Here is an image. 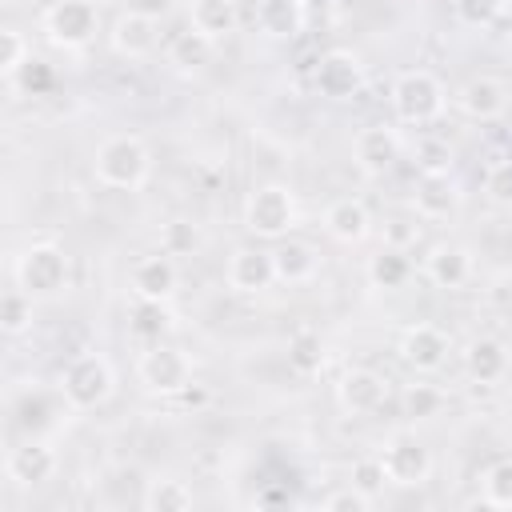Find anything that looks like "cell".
Listing matches in <instances>:
<instances>
[{"label":"cell","mask_w":512,"mask_h":512,"mask_svg":"<svg viewBox=\"0 0 512 512\" xmlns=\"http://www.w3.org/2000/svg\"><path fill=\"white\" fill-rule=\"evenodd\" d=\"M92 168H96V180H100V184L120 188V192H132V188H140V184L148 180L152 156H148V148H144L140 136L116 132V136H108V140L96 148Z\"/></svg>","instance_id":"6da1fadb"},{"label":"cell","mask_w":512,"mask_h":512,"mask_svg":"<svg viewBox=\"0 0 512 512\" xmlns=\"http://www.w3.org/2000/svg\"><path fill=\"white\" fill-rule=\"evenodd\" d=\"M244 228L260 240H284L296 228V200L284 184H260L244 200Z\"/></svg>","instance_id":"7a4b0ae2"},{"label":"cell","mask_w":512,"mask_h":512,"mask_svg":"<svg viewBox=\"0 0 512 512\" xmlns=\"http://www.w3.org/2000/svg\"><path fill=\"white\" fill-rule=\"evenodd\" d=\"M116 388V372L100 352H80L60 376V392L72 408H100Z\"/></svg>","instance_id":"3957f363"},{"label":"cell","mask_w":512,"mask_h":512,"mask_svg":"<svg viewBox=\"0 0 512 512\" xmlns=\"http://www.w3.org/2000/svg\"><path fill=\"white\" fill-rule=\"evenodd\" d=\"M392 108L404 124H432L444 112V84L424 68L400 72L392 84Z\"/></svg>","instance_id":"277c9868"},{"label":"cell","mask_w":512,"mask_h":512,"mask_svg":"<svg viewBox=\"0 0 512 512\" xmlns=\"http://www.w3.org/2000/svg\"><path fill=\"white\" fill-rule=\"evenodd\" d=\"M16 284L32 296H56L68 288V256L60 244L52 240H40L32 248L20 252L16 260Z\"/></svg>","instance_id":"5b68a950"},{"label":"cell","mask_w":512,"mask_h":512,"mask_svg":"<svg viewBox=\"0 0 512 512\" xmlns=\"http://www.w3.org/2000/svg\"><path fill=\"white\" fill-rule=\"evenodd\" d=\"M380 464L388 472V484L396 488H420L432 476V452L416 432H392L384 440Z\"/></svg>","instance_id":"8992f818"},{"label":"cell","mask_w":512,"mask_h":512,"mask_svg":"<svg viewBox=\"0 0 512 512\" xmlns=\"http://www.w3.org/2000/svg\"><path fill=\"white\" fill-rule=\"evenodd\" d=\"M136 376H140V384H144L148 392H156V396H180V392L192 384V364H188V356H184L180 348L156 340V344L140 356Z\"/></svg>","instance_id":"52a82bcc"},{"label":"cell","mask_w":512,"mask_h":512,"mask_svg":"<svg viewBox=\"0 0 512 512\" xmlns=\"http://www.w3.org/2000/svg\"><path fill=\"white\" fill-rule=\"evenodd\" d=\"M96 12L92 0H56L44 12V32L56 48H84L96 36Z\"/></svg>","instance_id":"ba28073f"},{"label":"cell","mask_w":512,"mask_h":512,"mask_svg":"<svg viewBox=\"0 0 512 512\" xmlns=\"http://www.w3.org/2000/svg\"><path fill=\"white\" fill-rule=\"evenodd\" d=\"M360 84H364V64H360L356 52H348V48H328V52L316 60V88H320V96H328V100H348V96L360 92Z\"/></svg>","instance_id":"9c48e42d"},{"label":"cell","mask_w":512,"mask_h":512,"mask_svg":"<svg viewBox=\"0 0 512 512\" xmlns=\"http://www.w3.org/2000/svg\"><path fill=\"white\" fill-rule=\"evenodd\" d=\"M352 156H356V168L364 176H384L400 160V136H396V128H384V124L360 128L356 132V144H352Z\"/></svg>","instance_id":"30bf717a"},{"label":"cell","mask_w":512,"mask_h":512,"mask_svg":"<svg viewBox=\"0 0 512 512\" xmlns=\"http://www.w3.org/2000/svg\"><path fill=\"white\" fill-rule=\"evenodd\" d=\"M384 396H388V380H384L380 372H372V368H352V372H344L340 384H336V400H340V408H344L348 416H368V412H376V408L384 404Z\"/></svg>","instance_id":"8fae6325"},{"label":"cell","mask_w":512,"mask_h":512,"mask_svg":"<svg viewBox=\"0 0 512 512\" xmlns=\"http://www.w3.org/2000/svg\"><path fill=\"white\" fill-rule=\"evenodd\" d=\"M400 360L416 372H436L448 360V336L436 324H412L400 336Z\"/></svg>","instance_id":"7c38bea8"},{"label":"cell","mask_w":512,"mask_h":512,"mask_svg":"<svg viewBox=\"0 0 512 512\" xmlns=\"http://www.w3.org/2000/svg\"><path fill=\"white\" fill-rule=\"evenodd\" d=\"M472 252L464 244H452V240H440L428 248L424 256V276L436 284V288H464L468 276H472Z\"/></svg>","instance_id":"4fadbf2b"},{"label":"cell","mask_w":512,"mask_h":512,"mask_svg":"<svg viewBox=\"0 0 512 512\" xmlns=\"http://www.w3.org/2000/svg\"><path fill=\"white\" fill-rule=\"evenodd\" d=\"M456 104H460V112H464L468 120L488 124V120L504 116V108H508V88H504L496 76H472V80H464V88L456 92Z\"/></svg>","instance_id":"5bb4252c"},{"label":"cell","mask_w":512,"mask_h":512,"mask_svg":"<svg viewBox=\"0 0 512 512\" xmlns=\"http://www.w3.org/2000/svg\"><path fill=\"white\" fill-rule=\"evenodd\" d=\"M156 40H160V28H156V20H152L148 12L128 8V12H120V16L112 20V48H116L120 56H128V60L148 56V52L156 48Z\"/></svg>","instance_id":"9a60e30c"},{"label":"cell","mask_w":512,"mask_h":512,"mask_svg":"<svg viewBox=\"0 0 512 512\" xmlns=\"http://www.w3.org/2000/svg\"><path fill=\"white\" fill-rule=\"evenodd\" d=\"M272 280H276L272 252H264V248H236L232 252V260H228V288H236L244 296H256Z\"/></svg>","instance_id":"2e32d148"},{"label":"cell","mask_w":512,"mask_h":512,"mask_svg":"<svg viewBox=\"0 0 512 512\" xmlns=\"http://www.w3.org/2000/svg\"><path fill=\"white\" fill-rule=\"evenodd\" d=\"M180 284V272H176V260L168 252H156V256H144L136 260L132 268V292L140 300H172Z\"/></svg>","instance_id":"e0dca14e"},{"label":"cell","mask_w":512,"mask_h":512,"mask_svg":"<svg viewBox=\"0 0 512 512\" xmlns=\"http://www.w3.org/2000/svg\"><path fill=\"white\" fill-rule=\"evenodd\" d=\"M412 208H416L420 220H448L460 208V184L452 180V172L420 176L416 196H412Z\"/></svg>","instance_id":"ac0fdd59"},{"label":"cell","mask_w":512,"mask_h":512,"mask_svg":"<svg viewBox=\"0 0 512 512\" xmlns=\"http://www.w3.org/2000/svg\"><path fill=\"white\" fill-rule=\"evenodd\" d=\"M324 232L336 240V244H360L368 232H372V216L364 208V200L356 196H340L324 208Z\"/></svg>","instance_id":"d6986e66"},{"label":"cell","mask_w":512,"mask_h":512,"mask_svg":"<svg viewBox=\"0 0 512 512\" xmlns=\"http://www.w3.org/2000/svg\"><path fill=\"white\" fill-rule=\"evenodd\" d=\"M464 372L476 384H500L508 376V344L496 336H476L464 348Z\"/></svg>","instance_id":"ffe728a7"},{"label":"cell","mask_w":512,"mask_h":512,"mask_svg":"<svg viewBox=\"0 0 512 512\" xmlns=\"http://www.w3.org/2000/svg\"><path fill=\"white\" fill-rule=\"evenodd\" d=\"M52 472H56V452L40 440H28L8 456V476L24 488H40L44 480H52Z\"/></svg>","instance_id":"44dd1931"},{"label":"cell","mask_w":512,"mask_h":512,"mask_svg":"<svg viewBox=\"0 0 512 512\" xmlns=\"http://www.w3.org/2000/svg\"><path fill=\"white\" fill-rule=\"evenodd\" d=\"M304 0H264L256 20H260V32L272 36V40H292L300 28H304Z\"/></svg>","instance_id":"7402d4cb"},{"label":"cell","mask_w":512,"mask_h":512,"mask_svg":"<svg viewBox=\"0 0 512 512\" xmlns=\"http://www.w3.org/2000/svg\"><path fill=\"white\" fill-rule=\"evenodd\" d=\"M272 264H276V280L284 284H304L316 276V252L304 240H280L272 248Z\"/></svg>","instance_id":"603a6c76"},{"label":"cell","mask_w":512,"mask_h":512,"mask_svg":"<svg viewBox=\"0 0 512 512\" xmlns=\"http://www.w3.org/2000/svg\"><path fill=\"white\" fill-rule=\"evenodd\" d=\"M240 24L236 0H192V28L204 32L208 40H224L232 36Z\"/></svg>","instance_id":"cb8c5ba5"},{"label":"cell","mask_w":512,"mask_h":512,"mask_svg":"<svg viewBox=\"0 0 512 512\" xmlns=\"http://www.w3.org/2000/svg\"><path fill=\"white\" fill-rule=\"evenodd\" d=\"M408 276H412V260H408L404 248H388V244H384V248L368 260V280H372V288L392 292V288H404Z\"/></svg>","instance_id":"d4e9b609"},{"label":"cell","mask_w":512,"mask_h":512,"mask_svg":"<svg viewBox=\"0 0 512 512\" xmlns=\"http://www.w3.org/2000/svg\"><path fill=\"white\" fill-rule=\"evenodd\" d=\"M212 48L216 40H208L204 32L188 28V32H176L172 44H168V60L180 68V72H200L208 60H212Z\"/></svg>","instance_id":"484cf974"},{"label":"cell","mask_w":512,"mask_h":512,"mask_svg":"<svg viewBox=\"0 0 512 512\" xmlns=\"http://www.w3.org/2000/svg\"><path fill=\"white\" fill-rule=\"evenodd\" d=\"M288 368L296 376H316L324 368V340L312 328H296L288 336Z\"/></svg>","instance_id":"4316f807"},{"label":"cell","mask_w":512,"mask_h":512,"mask_svg":"<svg viewBox=\"0 0 512 512\" xmlns=\"http://www.w3.org/2000/svg\"><path fill=\"white\" fill-rule=\"evenodd\" d=\"M132 332L140 336V340H160L168 328H172V312H168V300H140L136 296V304H132Z\"/></svg>","instance_id":"83f0119b"},{"label":"cell","mask_w":512,"mask_h":512,"mask_svg":"<svg viewBox=\"0 0 512 512\" xmlns=\"http://www.w3.org/2000/svg\"><path fill=\"white\" fill-rule=\"evenodd\" d=\"M140 504L148 512H188L196 504V496H192V488L184 480H152Z\"/></svg>","instance_id":"f1b7e54d"},{"label":"cell","mask_w":512,"mask_h":512,"mask_svg":"<svg viewBox=\"0 0 512 512\" xmlns=\"http://www.w3.org/2000/svg\"><path fill=\"white\" fill-rule=\"evenodd\" d=\"M32 292H24L20 284L12 288V292H4V300H0V328L8 332V336H20V332H28L32 328Z\"/></svg>","instance_id":"f546056e"},{"label":"cell","mask_w":512,"mask_h":512,"mask_svg":"<svg viewBox=\"0 0 512 512\" xmlns=\"http://www.w3.org/2000/svg\"><path fill=\"white\" fill-rule=\"evenodd\" d=\"M412 160H416L420 176H440V172H452V164H456L448 140H436V136H420L412 148Z\"/></svg>","instance_id":"4dcf8cb0"},{"label":"cell","mask_w":512,"mask_h":512,"mask_svg":"<svg viewBox=\"0 0 512 512\" xmlns=\"http://www.w3.org/2000/svg\"><path fill=\"white\" fill-rule=\"evenodd\" d=\"M480 492H484V504H492V508H512V456L484 468Z\"/></svg>","instance_id":"1f68e13d"},{"label":"cell","mask_w":512,"mask_h":512,"mask_svg":"<svg viewBox=\"0 0 512 512\" xmlns=\"http://www.w3.org/2000/svg\"><path fill=\"white\" fill-rule=\"evenodd\" d=\"M28 60H32V52H28L24 36H20L16 28H0V72H4L8 84L20 76V68H24Z\"/></svg>","instance_id":"d6a6232c"},{"label":"cell","mask_w":512,"mask_h":512,"mask_svg":"<svg viewBox=\"0 0 512 512\" xmlns=\"http://www.w3.org/2000/svg\"><path fill=\"white\" fill-rule=\"evenodd\" d=\"M196 248H200L196 224H188V220H168V224L160 228V252H168V256H192Z\"/></svg>","instance_id":"836d02e7"},{"label":"cell","mask_w":512,"mask_h":512,"mask_svg":"<svg viewBox=\"0 0 512 512\" xmlns=\"http://www.w3.org/2000/svg\"><path fill=\"white\" fill-rule=\"evenodd\" d=\"M352 484L364 492V496H380L384 492V484H388V472H384V464H380V456H364V460H356L352 464Z\"/></svg>","instance_id":"e575fe53"},{"label":"cell","mask_w":512,"mask_h":512,"mask_svg":"<svg viewBox=\"0 0 512 512\" xmlns=\"http://www.w3.org/2000/svg\"><path fill=\"white\" fill-rule=\"evenodd\" d=\"M452 4H456V16L468 28H488L492 20H500V12H504L508 0H452Z\"/></svg>","instance_id":"d590c367"},{"label":"cell","mask_w":512,"mask_h":512,"mask_svg":"<svg viewBox=\"0 0 512 512\" xmlns=\"http://www.w3.org/2000/svg\"><path fill=\"white\" fill-rule=\"evenodd\" d=\"M440 404H444V396H440V388H432V384H412V388L404 392V412L416 416V420L436 416Z\"/></svg>","instance_id":"8d00e7d4"},{"label":"cell","mask_w":512,"mask_h":512,"mask_svg":"<svg viewBox=\"0 0 512 512\" xmlns=\"http://www.w3.org/2000/svg\"><path fill=\"white\" fill-rule=\"evenodd\" d=\"M484 192H488L492 204L512 208V160H496V164L484 172Z\"/></svg>","instance_id":"74e56055"},{"label":"cell","mask_w":512,"mask_h":512,"mask_svg":"<svg viewBox=\"0 0 512 512\" xmlns=\"http://www.w3.org/2000/svg\"><path fill=\"white\" fill-rule=\"evenodd\" d=\"M368 508H372V496H364L356 484H348L324 500V512H368Z\"/></svg>","instance_id":"f35d334b"},{"label":"cell","mask_w":512,"mask_h":512,"mask_svg":"<svg viewBox=\"0 0 512 512\" xmlns=\"http://www.w3.org/2000/svg\"><path fill=\"white\" fill-rule=\"evenodd\" d=\"M384 240H388V248H404L408 252L420 240V224L416 220H404V216H392L384 224Z\"/></svg>","instance_id":"ab89813d"},{"label":"cell","mask_w":512,"mask_h":512,"mask_svg":"<svg viewBox=\"0 0 512 512\" xmlns=\"http://www.w3.org/2000/svg\"><path fill=\"white\" fill-rule=\"evenodd\" d=\"M12 84H16L20 92H32V96H36V92H44V88L52 84V72H48V64H44V60H28Z\"/></svg>","instance_id":"60d3db41"},{"label":"cell","mask_w":512,"mask_h":512,"mask_svg":"<svg viewBox=\"0 0 512 512\" xmlns=\"http://www.w3.org/2000/svg\"><path fill=\"white\" fill-rule=\"evenodd\" d=\"M176 400H180V404H192V408H200V404L208 400V392H204V388H200V384L192 380V384H188V388H184V392H180Z\"/></svg>","instance_id":"b9f144b4"},{"label":"cell","mask_w":512,"mask_h":512,"mask_svg":"<svg viewBox=\"0 0 512 512\" xmlns=\"http://www.w3.org/2000/svg\"><path fill=\"white\" fill-rule=\"evenodd\" d=\"M92 4H96V8H116L120 0H92Z\"/></svg>","instance_id":"7bdbcfd3"},{"label":"cell","mask_w":512,"mask_h":512,"mask_svg":"<svg viewBox=\"0 0 512 512\" xmlns=\"http://www.w3.org/2000/svg\"><path fill=\"white\" fill-rule=\"evenodd\" d=\"M0 4H4V8H16V4H20V0H0Z\"/></svg>","instance_id":"ee69618b"},{"label":"cell","mask_w":512,"mask_h":512,"mask_svg":"<svg viewBox=\"0 0 512 512\" xmlns=\"http://www.w3.org/2000/svg\"><path fill=\"white\" fill-rule=\"evenodd\" d=\"M508 60H512V40H508Z\"/></svg>","instance_id":"f6af8a7d"},{"label":"cell","mask_w":512,"mask_h":512,"mask_svg":"<svg viewBox=\"0 0 512 512\" xmlns=\"http://www.w3.org/2000/svg\"><path fill=\"white\" fill-rule=\"evenodd\" d=\"M236 4H240V0H236Z\"/></svg>","instance_id":"bcb514c9"}]
</instances>
